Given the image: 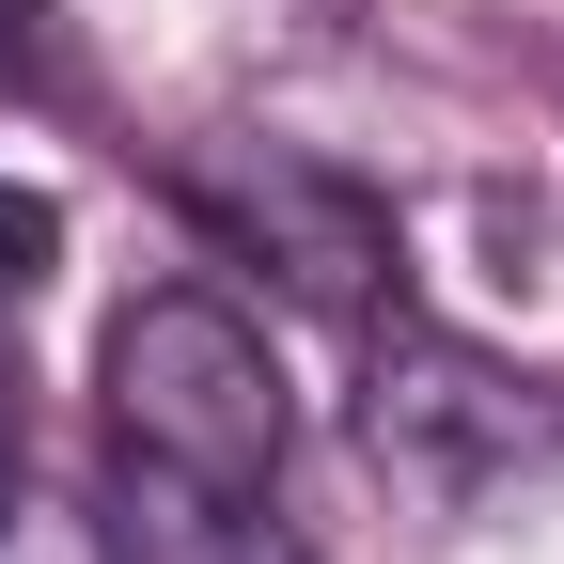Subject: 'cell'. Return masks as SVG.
<instances>
[{
	"label": "cell",
	"mask_w": 564,
	"mask_h": 564,
	"mask_svg": "<svg viewBox=\"0 0 564 564\" xmlns=\"http://www.w3.org/2000/svg\"><path fill=\"white\" fill-rule=\"evenodd\" d=\"M126 564H314L282 486H173V470H126Z\"/></svg>",
	"instance_id": "277c9868"
},
{
	"label": "cell",
	"mask_w": 564,
	"mask_h": 564,
	"mask_svg": "<svg viewBox=\"0 0 564 564\" xmlns=\"http://www.w3.org/2000/svg\"><path fill=\"white\" fill-rule=\"evenodd\" d=\"M0 564H126V533H110L95 502H63V486L0 470Z\"/></svg>",
	"instance_id": "5b68a950"
},
{
	"label": "cell",
	"mask_w": 564,
	"mask_h": 564,
	"mask_svg": "<svg viewBox=\"0 0 564 564\" xmlns=\"http://www.w3.org/2000/svg\"><path fill=\"white\" fill-rule=\"evenodd\" d=\"M188 204L282 282V299H314V314H377L392 267H408L392 251V204L361 173L299 158V141H220V158H188Z\"/></svg>",
	"instance_id": "7a4b0ae2"
},
{
	"label": "cell",
	"mask_w": 564,
	"mask_h": 564,
	"mask_svg": "<svg viewBox=\"0 0 564 564\" xmlns=\"http://www.w3.org/2000/svg\"><path fill=\"white\" fill-rule=\"evenodd\" d=\"M47 267H63V204H47V188H17V173H0V314H17V299H32V282H47Z\"/></svg>",
	"instance_id": "8992f818"
},
{
	"label": "cell",
	"mask_w": 564,
	"mask_h": 564,
	"mask_svg": "<svg viewBox=\"0 0 564 564\" xmlns=\"http://www.w3.org/2000/svg\"><path fill=\"white\" fill-rule=\"evenodd\" d=\"M47 63V0H0V79H32Z\"/></svg>",
	"instance_id": "52a82bcc"
},
{
	"label": "cell",
	"mask_w": 564,
	"mask_h": 564,
	"mask_svg": "<svg viewBox=\"0 0 564 564\" xmlns=\"http://www.w3.org/2000/svg\"><path fill=\"white\" fill-rule=\"evenodd\" d=\"M95 408H110V470H173V486H282L299 455V392H282L267 329L204 282H158L110 314Z\"/></svg>",
	"instance_id": "6da1fadb"
},
{
	"label": "cell",
	"mask_w": 564,
	"mask_h": 564,
	"mask_svg": "<svg viewBox=\"0 0 564 564\" xmlns=\"http://www.w3.org/2000/svg\"><path fill=\"white\" fill-rule=\"evenodd\" d=\"M533 440H549V423H533V392L502 361H470V345H440V329H392L377 345V455L392 470L486 486V470H518Z\"/></svg>",
	"instance_id": "3957f363"
}]
</instances>
